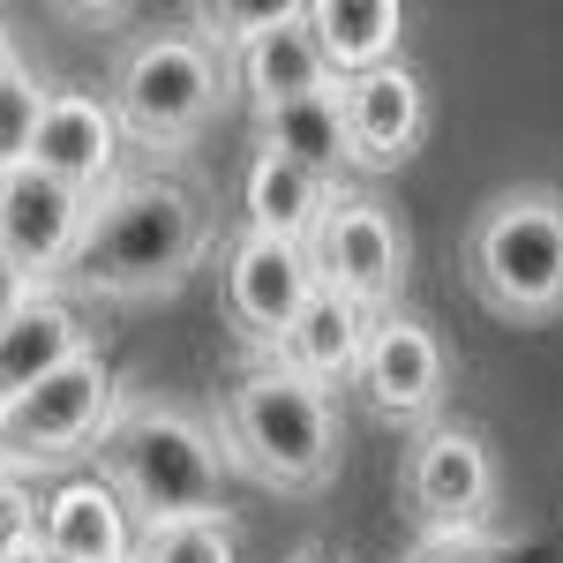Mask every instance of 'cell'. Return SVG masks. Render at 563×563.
Wrapping results in <instances>:
<instances>
[{"instance_id":"cell-1","label":"cell","mask_w":563,"mask_h":563,"mask_svg":"<svg viewBox=\"0 0 563 563\" xmlns=\"http://www.w3.org/2000/svg\"><path fill=\"white\" fill-rule=\"evenodd\" d=\"M203 203L174 174H135L113 180L84 218V249L68 263V278L98 301H158L180 294L188 271L203 263Z\"/></svg>"},{"instance_id":"cell-2","label":"cell","mask_w":563,"mask_h":563,"mask_svg":"<svg viewBox=\"0 0 563 563\" xmlns=\"http://www.w3.org/2000/svg\"><path fill=\"white\" fill-rule=\"evenodd\" d=\"M225 466L278 496H316L339 481V406L308 376L256 361L225 390Z\"/></svg>"},{"instance_id":"cell-3","label":"cell","mask_w":563,"mask_h":563,"mask_svg":"<svg viewBox=\"0 0 563 563\" xmlns=\"http://www.w3.org/2000/svg\"><path fill=\"white\" fill-rule=\"evenodd\" d=\"M225 451L180 406H121L106 429V481L129 504L135 533L174 519H225Z\"/></svg>"},{"instance_id":"cell-4","label":"cell","mask_w":563,"mask_h":563,"mask_svg":"<svg viewBox=\"0 0 563 563\" xmlns=\"http://www.w3.org/2000/svg\"><path fill=\"white\" fill-rule=\"evenodd\" d=\"M466 286L496 323L563 316V188H504L466 233Z\"/></svg>"},{"instance_id":"cell-5","label":"cell","mask_w":563,"mask_h":563,"mask_svg":"<svg viewBox=\"0 0 563 563\" xmlns=\"http://www.w3.org/2000/svg\"><path fill=\"white\" fill-rule=\"evenodd\" d=\"M218 98H225V53L203 31H151L121 53L113 68V121L121 143L143 151H188L196 135L211 129Z\"/></svg>"},{"instance_id":"cell-6","label":"cell","mask_w":563,"mask_h":563,"mask_svg":"<svg viewBox=\"0 0 563 563\" xmlns=\"http://www.w3.org/2000/svg\"><path fill=\"white\" fill-rule=\"evenodd\" d=\"M113 413H121V376H113V361L98 346H84L76 361H60L38 390H23L0 413V451H8L15 474L68 466V459H84L90 443H106Z\"/></svg>"},{"instance_id":"cell-7","label":"cell","mask_w":563,"mask_h":563,"mask_svg":"<svg viewBox=\"0 0 563 563\" xmlns=\"http://www.w3.org/2000/svg\"><path fill=\"white\" fill-rule=\"evenodd\" d=\"M301 249H308V271H316L323 294L353 301L361 316H390L398 308V286H406V225L368 188L323 196V211H316Z\"/></svg>"},{"instance_id":"cell-8","label":"cell","mask_w":563,"mask_h":563,"mask_svg":"<svg viewBox=\"0 0 563 563\" xmlns=\"http://www.w3.org/2000/svg\"><path fill=\"white\" fill-rule=\"evenodd\" d=\"M406 504H413L421 533H488V511H496L488 443L459 421H429L406 459Z\"/></svg>"},{"instance_id":"cell-9","label":"cell","mask_w":563,"mask_h":563,"mask_svg":"<svg viewBox=\"0 0 563 563\" xmlns=\"http://www.w3.org/2000/svg\"><path fill=\"white\" fill-rule=\"evenodd\" d=\"M316 294V271H308L301 241H271V233H241L225 249V316L249 346L271 361V346L294 331V316Z\"/></svg>"},{"instance_id":"cell-10","label":"cell","mask_w":563,"mask_h":563,"mask_svg":"<svg viewBox=\"0 0 563 563\" xmlns=\"http://www.w3.org/2000/svg\"><path fill=\"white\" fill-rule=\"evenodd\" d=\"M45 180L76 188L84 203H98L113 180H121V121L98 90H53L45 84V106H38V135H31V158Z\"/></svg>"},{"instance_id":"cell-11","label":"cell","mask_w":563,"mask_h":563,"mask_svg":"<svg viewBox=\"0 0 563 563\" xmlns=\"http://www.w3.org/2000/svg\"><path fill=\"white\" fill-rule=\"evenodd\" d=\"M339 113H346L353 174H398L429 135V90L406 60H390V68H368V76L339 84Z\"/></svg>"},{"instance_id":"cell-12","label":"cell","mask_w":563,"mask_h":563,"mask_svg":"<svg viewBox=\"0 0 563 563\" xmlns=\"http://www.w3.org/2000/svg\"><path fill=\"white\" fill-rule=\"evenodd\" d=\"M353 384L368 390V406H376L384 421H435L451 368H443V346H435L429 323L390 308V316H376V323H368V346H361Z\"/></svg>"},{"instance_id":"cell-13","label":"cell","mask_w":563,"mask_h":563,"mask_svg":"<svg viewBox=\"0 0 563 563\" xmlns=\"http://www.w3.org/2000/svg\"><path fill=\"white\" fill-rule=\"evenodd\" d=\"M225 76L249 90L256 121H263V113H278V106H294V98L331 90V68H323L316 38H308L301 0H294V8H263L256 23L225 45Z\"/></svg>"},{"instance_id":"cell-14","label":"cell","mask_w":563,"mask_h":563,"mask_svg":"<svg viewBox=\"0 0 563 563\" xmlns=\"http://www.w3.org/2000/svg\"><path fill=\"white\" fill-rule=\"evenodd\" d=\"M84 218L90 203L76 188H60V180H45L38 166H15V174H0V256H15L38 286H53L76 249H84Z\"/></svg>"},{"instance_id":"cell-15","label":"cell","mask_w":563,"mask_h":563,"mask_svg":"<svg viewBox=\"0 0 563 563\" xmlns=\"http://www.w3.org/2000/svg\"><path fill=\"white\" fill-rule=\"evenodd\" d=\"M38 541L53 563H121L135 556V519L106 474H76L38 504Z\"/></svg>"},{"instance_id":"cell-16","label":"cell","mask_w":563,"mask_h":563,"mask_svg":"<svg viewBox=\"0 0 563 563\" xmlns=\"http://www.w3.org/2000/svg\"><path fill=\"white\" fill-rule=\"evenodd\" d=\"M84 346H90L84 308L68 301V294H53V286H45V294L23 308L15 323H0V413H8L23 390H38L60 361H76Z\"/></svg>"},{"instance_id":"cell-17","label":"cell","mask_w":563,"mask_h":563,"mask_svg":"<svg viewBox=\"0 0 563 563\" xmlns=\"http://www.w3.org/2000/svg\"><path fill=\"white\" fill-rule=\"evenodd\" d=\"M301 15H308V38L323 53V68H331V84L390 68L398 38H406V8L398 0H301Z\"/></svg>"},{"instance_id":"cell-18","label":"cell","mask_w":563,"mask_h":563,"mask_svg":"<svg viewBox=\"0 0 563 563\" xmlns=\"http://www.w3.org/2000/svg\"><path fill=\"white\" fill-rule=\"evenodd\" d=\"M256 151L286 158V166H301L308 180H323V188L339 196L346 174H353V143H346V113H339V84L316 90V98H294V106H278V113H263V121H256Z\"/></svg>"},{"instance_id":"cell-19","label":"cell","mask_w":563,"mask_h":563,"mask_svg":"<svg viewBox=\"0 0 563 563\" xmlns=\"http://www.w3.org/2000/svg\"><path fill=\"white\" fill-rule=\"evenodd\" d=\"M368 323L376 316H361L353 301H339V294H308V308L294 316V331L271 346V361L278 368H294V376H308L316 390H331V384H346L353 368H361V346H368Z\"/></svg>"},{"instance_id":"cell-20","label":"cell","mask_w":563,"mask_h":563,"mask_svg":"<svg viewBox=\"0 0 563 563\" xmlns=\"http://www.w3.org/2000/svg\"><path fill=\"white\" fill-rule=\"evenodd\" d=\"M323 180H308L301 166L256 151L249 174H241V211H249V233H271V241H308V225L323 211Z\"/></svg>"},{"instance_id":"cell-21","label":"cell","mask_w":563,"mask_h":563,"mask_svg":"<svg viewBox=\"0 0 563 563\" xmlns=\"http://www.w3.org/2000/svg\"><path fill=\"white\" fill-rule=\"evenodd\" d=\"M135 563H241L225 519H174L135 533Z\"/></svg>"},{"instance_id":"cell-22","label":"cell","mask_w":563,"mask_h":563,"mask_svg":"<svg viewBox=\"0 0 563 563\" xmlns=\"http://www.w3.org/2000/svg\"><path fill=\"white\" fill-rule=\"evenodd\" d=\"M38 106H45V84L31 68H8V76H0V174H15V166L31 158Z\"/></svg>"},{"instance_id":"cell-23","label":"cell","mask_w":563,"mask_h":563,"mask_svg":"<svg viewBox=\"0 0 563 563\" xmlns=\"http://www.w3.org/2000/svg\"><path fill=\"white\" fill-rule=\"evenodd\" d=\"M406 563H511V556L496 533H421L406 549Z\"/></svg>"},{"instance_id":"cell-24","label":"cell","mask_w":563,"mask_h":563,"mask_svg":"<svg viewBox=\"0 0 563 563\" xmlns=\"http://www.w3.org/2000/svg\"><path fill=\"white\" fill-rule=\"evenodd\" d=\"M38 533V488L23 474H0V563L15 556V541Z\"/></svg>"},{"instance_id":"cell-25","label":"cell","mask_w":563,"mask_h":563,"mask_svg":"<svg viewBox=\"0 0 563 563\" xmlns=\"http://www.w3.org/2000/svg\"><path fill=\"white\" fill-rule=\"evenodd\" d=\"M38 294H45V286L31 278V271H23V263H15V256H0V323H15V316L38 301Z\"/></svg>"},{"instance_id":"cell-26","label":"cell","mask_w":563,"mask_h":563,"mask_svg":"<svg viewBox=\"0 0 563 563\" xmlns=\"http://www.w3.org/2000/svg\"><path fill=\"white\" fill-rule=\"evenodd\" d=\"M8 68H23V53H15V31H8V15H0V76Z\"/></svg>"},{"instance_id":"cell-27","label":"cell","mask_w":563,"mask_h":563,"mask_svg":"<svg viewBox=\"0 0 563 563\" xmlns=\"http://www.w3.org/2000/svg\"><path fill=\"white\" fill-rule=\"evenodd\" d=\"M8 563H53V556H45V541L31 533V541H15V556H8Z\"/></svg>"},{"instance_id":"cell-28","label":"cell","mask_w":563,"mask_h":563,"mask_svg":"<svg viewBox=\"0 0 563 563\" xmlns=\"http://www.w3.org/2000/svg\"><path fill=\"white\" fill-rule=\"evenodd\" d=\"M294 563H339V556H323V549H301V556H294Z\"/></svg>"},{"instance_id":"cell-29","label":"cell","mask_w":563,"mask_h":563,"mask_svg":"<svg viewBox=\"0 0 563 563\" xmlns=\"http://www.w3.org/2000/svg\"><path fill=\"white\" fill-rule=\"evenodd\" d=\"M0 474H15V466H8V451H0Z\"/></svg>"},{"instance_id":"cell-30","label":"cell","mask_w":563,"mask_h":563,"mask_svg":"<svg viewBox=\"0 0 563 563\" xmlns=\"http://www.w3.org/2000/svg\"><path fill=\"white\" fill-rule=\"evenodd\" d=\"M121 563H135V556H121Z\"/></svg>"}]
</instances>
